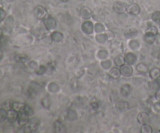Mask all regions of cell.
Wrapping results in <instances>:
<instances>
[{"instance_id": "obj_6", "label": "cell", "mask_w": 160, "mask_h": 133, "mask_svg": "<svg viewBox=\"0 0 160 133\" xmlns=\"http://www.w3.org/2000/svg\"><path fill=\"white\" fill-rule=\"evenodd\" d=\"M54 131L57 132V133H64L66 132V127H65V125L63 124L61 121L59 120H56L55 122H54Z\"/></svg>"}, {"instance_id": "obj_38", "label": "cell", "mask_w": 160, "mask_h": 133, "mask_svg": "<svg viewBox=\"0 0 160 133\" xmlns=\"http://www.w3.org/2000/svg\"><path fill=\"white\" fill-rule=\"evenodd\" d=\"M46 72V67L43 66V65H41V66H38V68L36 70V73L38 74V75H42V74H44Z\"/></svg>"}, {"instance_id": "obj_7", "label": "cell", "mask_w": 160, "mask_h": 133, "mask_svg": "<svg viewBox=\"0 0 160 133\" xmlns=\"http://www.w3.org/2000/svg\"><path fill=\"white\" fill-rule=\"evenodd\" d=\"M131 65H122L121 66V68H120V71H121V74L123 76H125V77H129V76H131L132 75V73H133V69H132V67H130Z\"/></svg>"}, {"instance_id": "obj_41", "label": "cell", "mask_w": 160, "mask_h": 133, "mask_svg": "<svg viewBox=\"0 0 160 133\" xmlns=\"http://www.w3.org/2000/svg\"><path fill=\"white\" fill-rule=\"evenodd\" d=\"M0 117L1 119H7V110L4 108L0 109Z\"/></svg>"}, {"instance_id": "obj_12", "label": "cell", "mask_w": 160, "mask_h": 133, "mask_svg": "<svg viewBox=\"0 0 160 133\" xmlns=\"http://www.w3.org/2000/svg\"><path fill=\"white\" fill-rule=\"evenodd\" d=\"M124 58H125V63L128 65H132L136 62V55L133 53H127Z\"/></svg>"}, {"instance_id": "obj_27", "label": "cell", "mask_w": 160, "mask_h": 133, "mask_svg": "<svg viewBox=\"0 0 160 133\" xmlns=\"http://www.w3.org/2000/svg\"><path fill=\"white\" fill-rule=\"evenodd\" d=\"M25 104L23 103H20V102H12V109L16 110L17 112H20L21 110L23 109Z\"/></svg>"}, {"instance_id": "obj_45", "label": "cell", "mask_w": 160, "mask_h": 133, "mask_svg": "<svg viewBox=\"0 0 160 133\" xmlns=\"http://www.w3.org/2000/svg\"><path fill=\"white\" fill-rule=\"evenodd\" d=\"M6 40H7L6 37L4 36V35H1V37H0V44H2V45H3V44H5Z\"/></svg>"}, {"instance_id": "obj_50", "label": "cell", "mask_w": 160, "mask_h": 133, "mask_svg": "<svg viewBox=\"0 0 160 133\" xmlns=\"http://www.w3.org/2000/svg\"><path fill=\"white\" fill-rule=\"evenodd\" d=\"M60 1H62V2H66V1H68V0H60Z\"/></svg>"}, {"instance_id": "obj_5", "label": "cell", "mask_w": 160, "mask_h": 133, "mask_svg": "<svg viewBox=\"0 0 160 133\" xmlns=\"http://www.w3.org/2000/svg\"><path fill=\"white\" fill-rule=\"evenodd\" d=\"M81 27H82L83 32L86 34H91L94 31V25L92 24V22H90V21H85V22L82 24Z\"/></svg>"}, {"instance_id": "obj_20", "label": "cell", "mask_w": 160, "mask_h": 133, "mask_svg": "<svg viewBox=\"0 0 160 133\" xmlns=\"http://www.w3.org/2000/svg\"><path fill=\"white\" fill-rule=\"evenodd\" d=\"M144 40L147 44H153L155 41V35L151 33H146L144 35Z\"/></svg>"}, {"instance_id": "obj_19", "label": "cell", "mask_w": 160, "mask_h": 133, "mask_svg": "<svg viewBox=\"0 0 160 133\" xmlns=\"http://www.w3.org/2000/svg\"><path fill=\"white\" fill-rule=\"evenodd\" d=\"M150 77L152 79H159L160 78V69L159 68H153L150 70L149 72Z\"/></svg>"}, {"instance_id": "obj_21", "label": "cell", "mask_w": 160, "mask_h": 133, "mask_svg": "<svg viewBox=\"0 0 160 133\" xmlns=\"http://www.w3.org/2000/svg\"><path fill=\"white\" fill-rule=\"evenodd\" d=\"M116 107L120 111H125L129 108V104L125 101H120L116 104Z\"/></svg>"}, {"instance_id": "obj_22", "label": "cell", "mask_w": 160, "mask_h": 133, "mask_svg": "<svg viewBox=\"0 0 160 133\" xmlns=\"http://www.w3.org/2000/svg\"><path fill=\"white\" fill-rule=\"evenodd\" d=\"M136 70H137V72H139V73H146L148 71V67L144 63H139V64L136 66Z\"/></svg>"}, {"instance_id": "obj_34", "label": "cell", "mask_w": 160, "mask_h": 133, "mask_svg": "<svg viewBox=\"0 0 160 133\" xmlns=\"http://www.w3.org/2000/svg\"><path fill=\"white\" fill-rule=\"evenodd\" d=\"M107 55H108V52L106 50H100L97 54L98 58H100V59H106Z\"/></svg>"}, {"instance_id": "obj_4", "label": "cell", "mask_w": 160, "mask_h": 133, "mask_svg": "<svg viewBox=\"0 0 160 133\" xmlns=\"http://www.w3.org/2000/svg\"><path fill=\"white\" fill-rule=\"evenodd\" d=\"M113 10L116 13H119V14L125 13L127 11V6L123 2H115L113 5Z\"/></svg>"}, {"instance_id": "obj_29", "label": "cell", "mask_w": 160, "mask_h": 133, "mask_svg": "<svg viewBox=\"0 0 160 133\" xmlns=\"http://www.w3.org/2000/svg\"><path fill=\"white\" fill-rule=\"evenodd\" d=\"M141 132L142 133H151L153 132V129L150 125L146 124H142V127H141Z\"/></svg>"}, {"instance_id": "obj_11", "label": "cell", "mask_w": 160, "mask_h": 133, "mask_svg": "<svg viewBox=\"0 0 160 133\" xmlns=\"http://www.w3.org/2000/svg\"><path fill=\"white\" fill-rule=\"evenodd\" d=\"M120 92H121L122 96L127 97L131 93V86L128 85V84H124V85H122L121 88H120Z\"/></svg>"}, {"instance_id": "obj_42", "label": "cell", "mask_w": 160, "mask_h": 133, "mask_svg": "<svg viewBox=\"0 0 160 133\" xmlns=\"http://www.w3.org/2000/svg\"><path fill=\"white\" fill-rule=\"evenodd\" d=\"M6 17V12L3 8H0V21H2Z\"/></svg>"}, {"instance_id": "obj_48", "label": "cell", "mask_w": 160, "mask_h": 133, "mask_svg": "<svg viewBox=\"0 0 160 133\" xmlns=\"http://www.w3.org/2000/svg\"><path fill=\"white\" fill-rule=\"evenodd\" d=\"M2 57H3V55H2V53H0V61L2 60Z\"/></svg>"}, {"instance_id": "obj_35", "label": "cell", "mask_w": 160, "mask_h": 133, "mask_svg": "<svg viewBox=\"0 0 160 133\" xmlns=\"http://www.w3.org/2000/svg\"><path fill=\"white\" fill-rule=\"evenodd\" d=\"M146 33H151V34L157 35V33H158V30H157V28H156V27H154V26H150V27H148V28H147Z\"/></svg>"}, {"instance_id": "obj_31", "label": "cell", "mask_w": 160, "mask_h": 133, "mask_svg": "<svg viewBox=\"0 0 160 133\" xmlns=\"http://www.w3.org/2000/svg\"><path fill=\"white\" fill-rule=\"evenodd\" d=\"M104 26H103V24H101V23H97V24L94 26V30H95L97 33H101V32L104 31Z\"/></svg>"}, {"instance_id": "obj_49", "label": "cell", "mask_w": 160, "mask_h": 133, "mask_svg": "<svg viewBox=\"0 0 160 133\" xmlns=\"http://www.w3.org/2000/svg\"><path fill=\"white\" fill-rule=\"evenodd\" d=\"M1 35H2V30L0 29V37H1Z\"/></svg>"}, {"instance_id": "obj_33", "label": "cell", "mask_w": 160, "mask_h": 133, "mask_svg": "<svg viewBox=\"0 0 160 133\" xmlns=\"http://www.w3.org/2000/svg\"><path fill=\"white\" fill-rule=\"evenodd\" d=\"M101 66L104 69H109L110 67H111V61H110V60H103V61L101 62Z\"/></svg>"}, {"instance_id": "obj_24", "label": "cell", "mask_w": 160, "mask_h": 133, "mask_svg": "<svg viewBox=\"0 0 160 133\" xmlns=\"http://www.w3.org/2000/svg\"><path fill=\"white\" fill-rule=\"evenodd\" d=\"M114 62L117 66H122V65H124V63H125V58L122 55H118L114 58Z\"/></svg>"}, {"instance_id": "obj_17", "label": "cell", "mask_w": 160, "mask_h": 133, "mask_svg": "<svg viewBox=\"0 0 160 133\" xmlns=\"http://www.w3.org/2000/svg\"><path fill=\"white\" fill-rule=\"evenodd\" d=\"M109 75L111 78H114V79H118L120 75H121V71H120V69L116 68V67H114V68H112L110 70L109 72Z\"/></svg>"}, {"instance_id": "obj_15", "label": "cell", "mask_w": 160, "mask_h": 133, "mask_svg": "<svg viewBox=\"0 0 160 133\" xmlns=\"http://www.w3.org/2000/svg\"><path fill=\"white\" fill-rule=\"evenodd\" d=\"M40 89H41V86H40V84H38L37 82H31V84H30V87H29L30 93H33L35 95Z\"/></svg>"}, {"instance_id": "obj_47", "label": "cell", "mask_w": 160, "mask_h": 133, "mask_svg": "<svg viewBox=\"0 0 160 133\" xmlns=\"http://www.w3.org/2000/svg\"><path fill=\"white\" fill-rule=\"evenodd\" d=\"M91 106H92V108H94V109H97L98 106H99V104L95 103V102H92V103H91Z\"/></svg>"}, {"instance_id": "obj_8", "label": "cell", "mask_w": 160, "mask_h": 133, "mask_svg": "<svg viewBox=\"0 0 160 133\" xmlns=\"http://www.w3.org/2000/svg\"><path fill=\"white\" fill-rule=\"evenodd\" d=\"M127 12L131 15H138L140 13V7L138 6V4L132 3L131 5L127 6Z\"/></svg>"}, {"instance_id": "obj_39", "label": "cell", "mask_w": 160, "mask_h": 133, "mask_svg": "<svg viewBox=\"0 0 160 133\" xmlns=\"http://www.w3.org/2000/svg\"><path fill=\"white\" fill-rule=\"evenodd\" d=\"M28 67H29L31 70H37L38 65H37V63L35 61H29V63H28Z\"/></svg>"}, {"instance_id": "obj_26", "label": "cell", "mask_w": 160, "mask_h": 133, "mask_svg": "<svg viewBox=\"0 0 160 133\" xmlns=\"http://www.w3.org/2000/svg\"><path fill=\"white\" fill-rule=\"evenodd\" d=\"M91 13H92V12H91L90 9H88V8H86V7H85V8H83L81 10V13H80V14H81V16L83 18H85V19H88V18L91 16Z\"/></svg>"}, {"instance_id": "obj_46", "label": "cell", "mask_w": 160, "mask_h": 133, "mask_svg": "<svg viewBox=\"0 0 160 133\" xmlns=\"http://www.w3.org/2000/svg\"><path fill=\"white\" fill-rule=\"evenodd\" d=\"M155 97H156V99L160 101V89L156 91V93H155Z\"/></svg>"}, {"instance_id": "obj_28", "label": "cell", "mask_w": 160, "mask_h": 133, "mask_svg": "<svg viewBox=\"0 0 160 133\" xmlns=\"http://www.w3.org/2000/svg\"><path fill=\"white\" fill-rule=\"evenodd\" d=\"M96 40L99 42V43H104V42H106L107 40V35L97 33V35H96Z\"/></svg>"}, {"instance_id": "obj_25", "label": "cell", "mask_w": 160, "mask_h": 133, "mask_svg": "<svg viewBox=\"0 0 160 133\" xmlns=\"http://www.w3.org/2000/svg\"><path fill=\"white\" fill-rule=\"evenodd\" d=\"M41 105L44 107V108L48 109L49 107H50V105H51V100H50V98H49L48 96H45V97H44L43 99L41 100Z\"/></svg>"}, {"instance_id": "obj_44", "label": "cell", "mask_w": 160, "mask_h": 133, "mask_svg": "<svg viewBox=\"0 0 160 133\" xmlns=\"http://www.w3.org/2000/svg\"><path fill=\"white\" fill-rule=\"evenodd\" d=\"M126 37L129 38V37H135L137 35V31H132V32H129V33H126Z\"/></svg>"}, {"instance_id": "obj_23", "label": "cell", "mask_w": 160, "mask_h": 133, "mask_svg": "<svg viewBox=\"0 0 160 133\" xmlns=\"http://www.w3.org/2000/svg\"><path fill=\"white\" fill-rule=\"evenodd\" d=\"M60 89V87H59V85H58L57 83H55V82H52V83H50L48 85V90L50 91L51 93H56V92H58Z\"/></svg>"}, {"instance_id": "obj_2", "label": "cell", "mask_w": 160, "mask_h": 133, "mask_svg": "<svg viewBox=\"0 0 160 133\" xmlns=\"http://www.w3.org/2000/svg\"><path fill=\"white\" fill-rule=\"evenodd\" d=\"M17 121L19 123L20 126H23V125H26L28 122H29V115L24 111H20L18 112V118H17Z\"/></svg>"}, {"instance_id": "obj_32", "label": "cell", "mask_w": 160, "mask_h": 133, "mask_svg": "<svg viewBox=\"0 0 160 133\" xmlns=\"http://www.w3.org/2000/svg\"><path fill=\"white\" fill-rule=\"evenodd\" d=\"M151 18L155 22H160V11H155L154 13H152Z\"/></svg>"}, {"instance_id": "obj_30", "label": "cell", "mask_w": 160, "mask_h": 133, "mask_svg": "<svg viewBox=\"0 0 160 133\" xmlns=\"http://www.w3.org/2000/svg\"><path fill=\"white\" fill-rule=\"evenodd\" d=\"M21 111L26 112V113H27L29 116L33 114V109H32V107H31V106H29V105H24V107H23V109H22Z\"/></svg>"}, {"instance_id": "obj_1", "label": "cell", "mask_w": 160, "mask_h": 133, "mask_svg": "<svg viewBox=\"0 0 160 133\" xmlns=\"http://www.w3.org/2000/svg\"><path fill=\"white\" fill-rule=\"evenodd\" d=\"M34 15L37 19H45L47 17V11L43 6H37L34 8Z\"/></svg>"}, {"instance_id": "obj_51", "label": "cell", "mask_w": 160, "mask_h": 133, "mask_svg": "<svg viewBox=\"0 0 160 133\" xmlns=\"http://www.w3.org/2000/svg\"><path fill=\"white\" fill-rule=\"evenodd\" d=\"M7 1H14V0H7Z\"/></svg>"}, {"instance_id": "obj_14", "label": "cell", "mask_w": 160, "mask_h": 133, "mask_svg": "<svg viewBox=\"0 0 160 133\" xmlns=\"http://www.w3.org/2000/svg\"><path fill=\"white\" fill-rule=\"evenodd\" d=\"M27 125L29 126V128H30V130H31V132H35L37 130V128H38L39 121L37 120V119H32L31 121H29V122L27 123Z\"/></svg>"}, {"instance_id": "obj_13", "label": "cell", "mask_w": 160, "mask_h": 133, "mask_svg": "<svg viewBox=\"0 0 160 133\" xmlns=\"http://www.w3.org/2000/svg\"><path fill=\"white\" fill-rule=\"evenodd\" d=\"M51 39L54 42H61L63 40V34L59 31H54L51 34Z\"/></svg>"}, {"instance_id": "obj_16", "label": "cell", "mask_w": 160, "mask_h": 133, "mask_svg": "<svg viewBox=\"0 0 160 133\" xmlns=\"http://www.w3.org/2000/svg\"><path fill=\"white\" fill-rule=\"evenodd\" d=\"M66 118L70 121H74L77 119V113L76 111L73 110V109H68L67 114H66Z\"/></svg>"}, {"instance_id": "obj_9", "label": "cell", "mask_w": 160, "mask_h": 133, "mask_svg": "<svg viewBox=\"0 0 160 133\" xmlns=\"http://www.w3.org/2000/svg\"><path fill=\"white\" fill-rule=\"evenodd\" d=\"M149 115L146 112H141V113L138 114L137 117V121L140 123V124H146V123L149 122Z\"/></svg>"}, {"instance_id": "obj_18", "label": "cell", "mask_w": 160, "mask_h": 133, "mask_svg": "<svg viewBox=\"0 0 160 133\" xmlns=\"http://www.w3.org/2000/svg\"><path fill=\"white\" fill-rule=\"evenodd\" d=\"M149 87H150V89L153 91L159 90L160 89V80L159 79H153V81L149 83Z\"/></svg>"}, {"instance_id": "obj_3", "label": "cell", "mask_w": 160, "mask_h": 133, "mask_svg": "<svg viewBox=\"0 0 160 133\" xmlns=\"http://www.w3.org/2000/svg\"><path fill=\"white\" fill-rule=\"evenodd\" d=\"M56 25H57V22L51 16H47L45 19H44V26L46 27V29L52 30L56 27Z\"/></svg>"}, {"instance_id": "obj_37", "label": "cell", "mask_w": 160, "mask_h": 133, "mask_svg": "<svg viewBox=\"0 0 160 133\" xmlns=\"http://www.w3.org/2000/svg\"><path fill=\"white\" fill-rule=\"evenodd\" d=\"M2 108H4V109H6V110H9V109H11L12 108V102L11 101H5L3 104H2Z\"/></svg>"}, {"instance_id": "obj_10", "label": "cell", "mask_w": 160, "mask_h": 133, "mask_svg": "<svg viewBox=\"0 0 160 133\" xmlns=\"http://www.w3.org/2000/svg\"><path fill=\"white\" fill-rule=\"evenodd\" d=\"M18 118V112L16 110H14V109H9V110H7V120L11 121V122H13V121L17 120Z\"/></svg>"}, {"instance_id": "obj_36", "label": "cell", "mask_w": 160, "mask_h": 133, "mask_svg": "<svg viewBox=\"0 0 160 133\" xmlns=\"http://www.w3.org/2000/svg\"><path fill=\"white\" fill-rule=\"evenodd\" d=\"M139 45H140L139 42L136 40H132V41H130V43H129V47L131 49H137L139 47Z\"/></svg>"}, {"instance_id": "obj_43", "label": "cell", "mask_w": 160, "mask_h": 133, "mask_svg": "<svg viewBox=\"0 0 160 133\" xmlns=\"http://www.w3.org/2000/svg\"><path fill=\"white\" fill-rule=\"evenodd\" d=\"M153 109L156 112H160V101L156 102V103L153 105Z\"/></svg>"}, {"instance_id": "obj_40", "label": "cell", "mask_w": 160, "mask_h": 133, "mask_svg": "<svg viewBox=\"0 0 160 133\" xmlns=\"http://www.w3.org/2000/svg\"><path fill=\"white\" fill-rule=\"evenodd\" d=\"M15 60L18 62H26L27 61V57L26 56H23V55H17L15 57Z\"/></svg>"}]
</instances>
